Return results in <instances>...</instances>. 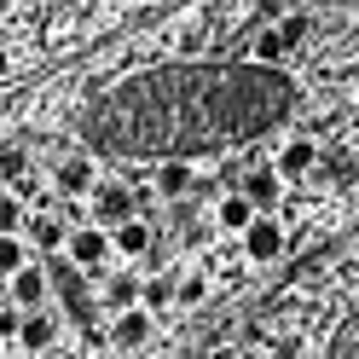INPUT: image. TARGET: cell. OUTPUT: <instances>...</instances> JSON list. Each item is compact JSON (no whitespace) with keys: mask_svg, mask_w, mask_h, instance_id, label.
Returning a JSON list of instances; mask_svg holds the SVG:
<instances>
[{"mask_svg":"<svg viewBox=\"0 0 359 359\" xmlns=\"http://www.w3.org/2000/svg\"><path fill=\"white\" fill-rule=\"evenodd\" d=\"M238 238H243V255H250V261H278V255H284V226H278L266 209H261Z\"/></svg>","mask_w":359,"mask_h":359,"instance_id":"obj_3","label":"cell"},{"mask_svg":"<svg viewBox=\"0 0 359 359\" xmlns=\"http://www.w3.org/2000/svg\"><path fill=\"white\" fill-rule=\"evenodd\" d=\"M24 261H29V243L18 238V232H0V278H12Z\"/></svg>","mask_w":359,"mask_h":359,"instance_id":"obj_14","label":"cell"},{"mask_svg":"<svg viewBox=\"0 0 359 359\" xmlns=\"http://www.w3.org/2000/svg\"><path fill=\"white\" fill-rule=\"evenodd\" d=\"M53 186H58L64 197H81V191H93V186H99V168L87 163V156H70V163H58Z\"/></svg>","mask_w":359,"mask_h":359,"instance_id":"obj_11","label":"cell"},{"mask_svg":"<svg viewBox=\"0 0 359 359\" xmlns=\"http://www.w3.org/2000/svg\"><path fill=\"white\" fill-rule=\"evenodd\" d=\"M284 53H290V41H284V29H278V24H266V29L255 35V64H278Z\"/></svg>","mask_w":359,"mask_h":359,"instance_id":"obj_15","label":"cell"},{"mask_svg":"<svg viewBox=\"0 0 359 359\" xmlns=\"http://www.w3.org/2000/svg\"><path fill=\"white\" fill-rule=\"evenodd\" d=\"M238 191L250 197L255 209H273V203H278V191H284V174H278L273 163H261V168H250V174H243V186H238Z\"/></svg>","mask_w":359,"mask_h":359,"instance_id":"obj_9","label":"cell"},{"mask_svg":"<svg viewBox=\"0 0 359 359\" xmlns=\"http://www.w3.org/2000/svg\"><path fill=\"white\" fill-rule=\"evenodd\" d=\"M53 342H58V319L41 313V307H29L24 325H18V348H24V353H47Z\"/></svg>","mask_w":359,"mask_h":359,"instance_id":"obj_8","label":"cell"},{"mask_svg":"<svg viewBox=\"0 0 359 359\" xmlns=\"http://www.w3.org/2000/svg\"><path fill=\"white\" fill-rule=\"evenodd\" d=\"M273 168L284 174V186H296V180H307L313 168H319V145H313V140H290V145L273 156Z\"/></svg>","mask_w":359,"mask_h":359,"instance_id":"obj_6","label":"cell"},{"mask_svg":"<svg viewBox=\"0 0 359 359\" xmlns=\"http://www.w3.org/2000/svg\"><path fill=\"white\" fill-rule=\"evenodd\" d=\"M191 186H197V168L186 156H163L156 163V197H186Z\"/></svg>","mask_w":359,"mask_h":359,"instance_id":"obj_10","label":"cell"},{"mask_svg":"<svg viewBox=\"0 0 359 359\" xmlns=\"http://www.w3.org/2000/svg\"><path fill=\"white\" fill-rule=\"evenodd\" d=\"M168 302H174V284H168V278H145V284H140V307L156 313V307H168Z\"/></svg>","mask_w":359,"mask_h":359,"instance_id":"obj_18","label":"cell"},{"mask_svg":"<svg viewBox=\"0 0 359 359\" xmlns=\"http://www.w3.org/2000/svg\"><path fill=\"white\" fill-rule=\"evenodd\" d=\"M284 12H290V0H255V18H261V24H278Z\"/></svg>","mask_w":359,"mask_h":359,"instance_id":"obj_22","label":"cell"},{"mask_svg":"<svg viewBox=\"0 0 359 359\" xmlns=\"http://www.w3.org/2000/svg\"><path fill=\"white\" fill-rule=\"evenodd\" d=\"M64 238H70V232L58 226V215H41L35 220V243H41V250H64Z\"/></svg>","mask_w":359,"mask_h":359,"instance_id":"obj_19","label":"cell"},{"mask_svg":"<svg viewBox=\"0 0 359 359\" xmlns=\"http://www.w3.org/2000/svg\"><path fill=\"white\" fill-rule=\"evenodd\" d=\"M110 243H116V255H151V226L140 215H128L122 226H110Z\"/></svg>","mask_w":359,"mask_h":359,"instance_id":"obj_13","label":"cell"},{"mask_svg":"<svg viewBox=\"0 0 359 359\" xmlns=\"http://www.w3.org/2000/svg\"><path fill=\"white\" fill-rule=\"evenodd\" d=\"M24 197H18L12 186H0V232H24Z\"/></svg>","mask_w":359,"mask_h":359,"instance_id":"obj_16","label":"cell"},{"mask_svg":"<svg viewBox=\"0 0 359 359\" xmlns=\"http://www.w3.org/2000/svg\"><path fill=\"white\" fill-rule=\"evenodd\" d=\"M18 313H24V307H18V302H12L6 313H0V336H18V325H24V319H18Z\"/></svg>","mask_w":359,"mask_h":359,"instance_id":"obj_24","label":"cell"},{"mask_svg":"<svg viewBox=\"0 0 359 359\" xmlns=\"http://www.w3.org/2000/svg\"><path fill=\"white\" fill-rule=\"evenodd\" d=\"M336 359H359V319H353L342 336H336Z\"/></svg>","mask_w":359,"mask_h":359,"instance_id":"obj_21","label":"cell"},{"mask_svg":"<svg viewBox=\"0 0 359 359\" xmlns=\"http://www.w3.org/2000/svg\"><path fill=\"white\" fill-rule=\"evenodd\" d=\"M47 290H53V278H47V266H35V261H24V266H18V273L6 278V296L24 307V313L47 302Z\"/></svg>","mask_w":359,"mask_h":359,"instance_id":"obj_4","label":"cell"},{"mask_svg":"<svg viewBox=\"0 0 359 359\" xmlns=\"http://www.w3.org/2000/svg\"><path fill=\"white\" fill-rule=\"evenodd\" d=\"M110 342H116V348H145L151 342V307H140V302L122 307L116 325H110Z\"/></svg>","mask_w":359,"mask_h":359,"instance_id":"obj_7","label":"cell"},{"mask_svg":"<svg viewBox=\"0 0 359 359\" xmlns=\"http://www.w3.org/2000/svg\"><path fill=\"white\" fill-rule=\"evenodd\" d=\"M24 168H29V156H24V145H0V180H6V186H12V180L24 174Z\"/></svg>","mask_w":359,"mask_h":359,"instance_id":"obj_20","label":"cell"},{"mask_svg":"<svg viewBox=\"0 0 359 359\" xmlns=\"http://www.w3.org/2000/svg\"><path fill=\"white\" fill-rule=\"evenodd\" d=\"M290 110V81L273 76V64H250V70H156L128 81L122 93L99 104L87 122L99 145L116 151H203L226 140H250V133L273 128Z\"/></svg>","mask_w":359,"mask_h":359,"instance_id":"obj_1","label":"cell"},{"mask_svg":"<svg viewBox=\"0 0 359 359\" xmlns=\"http://www.w3.org/2000/svg\"><path fill=\"white\" fill-rule=\"evenodd\" d=\"M255 215H261V209H255V203H250L243 191H226V197L215 203V226H220V232H243V226H250Z\"/></svg>","mask_w":359,"mask_h":359,"instance_id":"obj_12","label":"cell"},{"mask_svg":"<svg viewBox=\"0 0 359 359\" xmlns=\"http://www.w3.org/2000/svg\"><path fill=\"white\" fill-rule=\"evenodd\" d=\"M93 215H99V226H122L128 215H140V197H133L128 186H93Z\"/></svg>","mask_w":359,"mask_h":359,"instance_id":"obj_5","label":"cell"},{"mask_svg":"<svg viewBox=\"0 0 359 359\" xmlns=\"http://www.w3.org/2000/svg\"><path fill=\"white\" fill-rule=\"evenodd\" d=\"M104 302H110V313H122V307H133V302H140V278H110V290H104Z\"/></svg>","mask_w":359,"mask_h":359,"instance_id":"obj_17","label":"cell"},{"mask_svg":"<svg viewBox=\"0 0 359 359\" xmlns=\"http://www.w3.org/2000/svg\"><path fill=\"white\" fill-rule=\"evenodd\" d=\"M203 290H209L203 278H186V284H174V302H186V307H191V302H203Z\"/></svg>","mask_w":359,"mask_h":359,"instance_id":"obj_23","label":"cell"},{"mask_svg":"<svg viewBox=\"0 0 359 359\" xmlns=\"http://www.w3.org/2000/svg\"><path fill=\"white\" fill-rule=\"evenodd\" d=\"M64 255H70L81 273H104V261L116 255V243H110V232L93 220V226H81V232H70V238H64Z\"/></svg>","mask_w":359,"mask_h":359,"instance_id":"obj_2","label":"cell"},{"mask_svg":"<svg viewBox=\"0 0 359 359\" xmlns=\"http://www.w3.org/2000/svg\"><path fill=\"white\" fill-rule=\"evenodd\" d=\"M93 359H116V353H93Z\"/></svg>","mask_w":359,"mask_h":359,"instance_id":"obj_25","label":"cell"}]
</instances>
